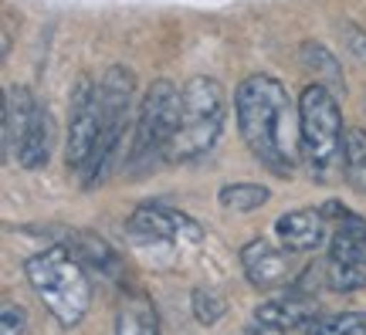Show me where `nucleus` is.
Here are the masks:
<instances>
[{
  "label": "nucleus",
  "instance_id": "6e6552de",
  "mask_svg": "<svg viewBox=\"0 0 366 335\" xmlns=\"http://www.w3.org/2000/svg\"><path fill=\"white\" fill-rule=\"evenodd\" d=\"M241 271L254 288L262 291H272V288H285L292 284V274H295V264H292V254L285 247H274L272 241H248L241 247Z\"/></svg>",
  "mask_w": 366,
  "mask_h": 335
},
{
  "label": "nucleus",
  "instance_id": "5701e85b",
  "mask_svg": "<svg viewBox=\"0 0 366 335\" xmlns=\"http://www.w3.org/2000/svg\"><path fill=\"white\" fill-rule=\"evenodd\" d=\"M340 34H342V41H346V48L360 58V61H366V31L363 27H356V24H340Z\"/></svg>",
  "mask_w": 366,
  "mask_h": 335
},
{
  "label": "nucleus",
  "instance_id": "423d86ee",
  "mask_svg": "<svg viewBox=\"0 0 366 335\" xmlns=\"http://www.w3.org/2000/svg\"><path fill=\"white\" fill-rule=\"evenodd\" d=\"M183 112L180 89L159 78L146 89L143 102H139V116H136V142H132V159H149V156H163L167 146L177 136Z\"/></svg>",
  "mask_w": 366,
  "mask_h": 335
},
{
  "label": "nucleus",
  "instance_id": "0eeeda50",
  "mask_svg": "<svg viewBox=\"0 0 366 335\" xmlns=\"http://www.w3.org/2000/svg\"><path fill=\"white\" fill-rule=\"evenodd\" d=\"M102 139V99H99V85L81 81L75 99H71V116H68V166L81 169L92 163L95 146Z\"/></svg>",
  "mask_w": 366,
  "mask_h": 335
},
{
  "label": "nucleus",
  "instance_id": "9b49d317",
  "mask_svg": "<svg viewBox=\"0 0 366 335\" xmlns=\"http://www.w3.org/2000/svg\"><path fill=\"white\" fill-rule=\"evenodd\" d=\"M315 315H319V305H315L312 295H299V291H292L288 288V295L282 298H272V301H264L254 309V322H264V325H274V329H299V325H309L315 322Z\"/></svg>",
  "mask_w": 366,
  "mask_h": 335
},
{
  "label": "nucleus",
  "instance_id": "4be33fe9",
  "mask_svg": "<svg viewBox=\"0 0 366 335\" xmlns=\"http://www.w3.org/2000/svg\"><path fill=\"white\" fill-rule=\"evenodd\" d=\"M27 332V311L14 301H4L0 309V335H24Z\"/></svg>",
  "mask_w": 366,
  "mask_h": 335
},
{
  "label": "nucleus",
  "instance_id": "4468645a",
  "mask_svg": "<svg viewBox=\"0 0 366 335\" xmlns=\"http://www.w3.org/2000/svg\"><path fill=\"white\" fill-rule=\"evenodd\" d=\"M299 61L305 71H312L315 75V85H322L329 89L336 99L346 95V78H342V65L336 61V54L329 51L326 44H319V41H305L299 48Z\"/></svg>",
  "mask_w": 366,
  "mask_h": 335
},
{
  "label": "nucleus",
  "instance_id": "6ab92c4d",
  "mask_svg": "<svg viewBox=\"0 0 366 335\" xmlns=\"http://www.w3.org/2000/svg\"><path fill=\"white\" fill-rule=\"evenodd\" d=\"M326 284L332 291H360L366 288V261H329Z\"/></svg>",
  "mask_w": 366,
  "mask_h": 335
},
{
  "label": "nucleus",
  "instance_id": "20e7f679",
  "mask_svg": "<svg viewBox=\"0 0 366 335\" xmlns=\"http://www.w3.org/2000/svg\"><path fill=\"white\" fill-rule=\"evenodd\" d=\"M299 139L302 156L309 159L312 176L319 183H329L332 173L346 169L342 163V112L340 99L322 85H305L299 95Z\"/></svg>",
  "mask_w": 366,
  "mask_h": 335
},
{
  "label": "nucleus",
  "instance_id": "39448f33",
  "mask_svg": "<svg viewBox=\"0 0 366 335\" xmlns=\"http://www.w3.org/2000/svg\"><path fill=\"white\" fill-rule=\"evenodd\" d=\"M132 95H136V75L126 65H112L99 81V99H102V139L95 146V156L85 169V186H99L109 180L116 166L119 149H122V129L129 126Z\"/></svg>",
  "mask_w": 366,
  "mask_h": 335
},
{
  "label": "nucleus",
  "instance_id": "9d476101",
  "mask_svg": "<svg viewBox=\"0 0 366 335\" xmlns=\"http://www.w3.org/2000/svg\"><path fill=\"white\" fill-rule=\"evenodd\" d=\"M274 234L288 254H309L326 241V217L322 210H288L274 220Z\"/></svg>",
  "mask_w": 366,
  "mask_h": 335
},
{
  "label": "nucleus",
  "instance_id": "7ed1b4c3",
  "mask_svg": "<svg viewBox=\"0 0 366 335\" xmlns=\"http://www.w3.org/2000/svg\"><path fill=\"white\" fill-rule=\"evenodd\" d=\"M180 126H177V136L163 153V159H170V163H187V159H197V156L207 153L210 146L221 139L224 116H227V91L217 78L194 75L180 89Z\"/></svg>",
  "mask_w": 366,
  "mask_h": 335
},
{
  "label": "nucleus",
  "instance_id": "1a4fd4ad",
  "mask_svg": "<svg viewBox=\"0 0 366 335\" xmlns=\"http://www.w3.org/2000/svg\"><path fill=\"white\" fill-rule=\"evenodd\" d=\"M129 231L136 237H146V241H200L204 231H200V224L190 220L187 214H177L170 206H159V204H143L136 206V214L129 217Z\"/></svg>",
  "mask_w": 366,
  "mask_h": 335
},
{
  "label": "nucleus",
  "instance_id": "f3484780",
  "mask_svg": "<svg viewBox=\"0 0 366 335\" xmlns=\"http://www.w3.org/2000/svg\"><path fill=\"white\" fill-rule=\"evenodd\" d=\"M71 251H75V258L79 261H89L92 268L99 271H116V254H112V247L105 244L102 237H95V234H85L79 231L75 234V241H71Z\"/></svg>",
  "mask_w": 366,
  "mask_h": 335
},
{
  "label": "nucleus",
  "instance_id": "a211bd4d",
  "mask_svg": "<svg viewBox=\"0 0 366 335\" xmlns=\"http://www.w3.org/2000/svg\"><path fill=\"white\" fill-rule=\"evenodd\" d=\"M190 309H194L200 325H217L224 315H227V298H224L217 288L200 284V288H194V295H190Z\"/></svg>",
  "mask_w": 366,
  "mask_h": 335
},
{
  "label": "nucleus",
  "instance_id": "dca6fc26",
  "mask_svg": "<svg viewBox=\"0 0 366 335\" xmlns=\"http://www.w3.org/2000/svg\"><path fill=\"white\" fill-rule=\"evenodd\" d=\"M268 196L272 190L262 186V183H227L217 190V204L224 210H237V214H251V210H258V206L268 204Z\"/></svg>",
  "mask_w": 366,
  "mask_h": 335
},
{
  "label": "nucleus",
  "instance_id": "f257e3e1",
  "mask_svg": "<svg viewBox=\"0 0 366 335\" xmlns=\"http://www.w3.org/2000/svg\"><path fill=\"white\" fill-rule=\"evenodd\" d=\"M237 132L251 156L274 173H292L302 139L292 129V105L285 85L272 75H248L234 91Z\"/></svg>",
  "mask_w": 366,
  "mask_h": 335
},
{
  "label": "nucleus",
  "instance_id": "2eb2a0df",
  "mask_svg": "<svg viewBox=\"0 0 366 335\" xmlns=\"http://www.w3.org/2000/svg\"><path fill=\"white\" fill-rule=\"evenodd\" d=\"M116 335H159L157 309H153V301L143 291H129L119 301Z\"/></svg>",
  "mask_w": 366,
  "mask_h": 335
},
{
  "label": "nucleus",
  "instance_id": "ddd939ff",
  "mask_svg": "<svg viewBox=\"0 0 366 335\" xmlns=\"http://www.w3.org/2000/svg\"><path fill=\"white\" fill-rule=\"evenodd\" d=\"M51 146H54V122L48 109H38V116L31 122V129L24 132V139L17 146V163L24 169H41L48 166L51 159Z\"/></svg>",
  "mask_w": 366,
  "mask_h": 335
},
{
  "label": "nucleus",
  "instance_id": "b1692460",
  "mask_svg": "<svg viewBox=\"0 0 366 335\" xmlns=\"http://www.w3.org/2000/svg\"><path fill=\"white\" fill-rule=\"evenodd\" d=\"M241 335H285L282 329H274V325H264V322H254V325H248Z\"/></svg>",
  "mask_w": 366,
  "mask_h": 335
},
{
  "label": "nucleus",
  "instance_id": "f03ea898",
  "mask_svg": "<svg viewBox=\"0 0 366 335\" xmlns=\"http://www.w3.org/2000/svg\"><path fill=\"white\" fill-rule=\"evenodd\" d=\"M24 274L41 305L54 315V322L75 329L89 315L92 284L85 274V264L75 258L71 247H48L24 264Z\"/></svg>",
  "mask_w": 366,
  "mask_h": 335
},
{
  "label": "nucleus",
  "instance_id": "aec40b11",
  "mask_svg": "<svg viewBox=\"0 0 366 335\" xmlns=\"http://www.w3.org/2000/svg\"><path fill=\"white\" fill-rule=\"evenodd\" d=\"M309 335H366V311H342L332 319H315Z\"/></svg>",
  "mask_w": 366,
  "mask_h": 335
},
{
  "label": "nucleus",
  "instance_id": "f8f14e48",
  "mask_svg": "<svg viewBox=\"0 0 366 335\" xmlns=\"http://www.w3.org/2000/svg\"><path fill=\"white\" fill-rule=\"evenodd\" d=\"M38 109L41 105L34 102V95L24 85H11L7 89V99H4V156L7 159L17 153V146L24 139V132L31 129Z\"/></svg>",
  "mask_w": 366,
  "mask_h": 335
},
{
  "label": "nucleus",
  "instance_id": "412c9836",
  "mask_svg": "<svg viewBox=\"0 0 366 335\" xmlns=\"http://www.w3.org/2000/svg\"><path fill=\"white\" fill-rule=\"evenodd\" d=\"M342 163L353 180H366V129H346L342 139Z\"/></svg>",
  "mask_w": 366,
  "mask_h": 335
}]
</instances>
